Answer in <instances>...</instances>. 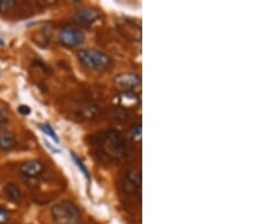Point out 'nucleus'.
Returning a JSON list of instances; mask_svg holds the SVG:
<instances>
[{"mask_svg":"<svg viewBox=\"0 0 254 224\" xmlns=\"http://www.w3.org/2000/svg\"><path fill=\"white\" fill-rule=\"evenodd\" d=\"M51 216L57 224H78L81 221V213L76 204L63 200L51 208Z\"/></svg>","mask_w":254,"mask_h":224,"instance_id":"1","label":"nucleus"},{"mask_svg":"<svg viewBox=\"0 0 254 224\" xmlns=\"http://www.w3.org/2000/svg\"><path fill=\"white\" fill-rule=\"evenodd\" d=\"M78 59L84 67L96 71H105L112 67V60L106 53L95 49H84L78 51Z\"/></svg>","mask_w":254,"mask_h":224,"instance_id":"2","label":"nucleus"},{"mask_svg":"<svg viewBox=\"0 0 254 224\" xmlns=\"http://www.w3.org/2000/svg\"><path fill=\"white\" fill-rule=\"evenodd\" d=\"M103 146L108 155L114 156V158H120L125 151L124 139L120 132L115 130H110L105 134Z\"/></svg>","mask_w":254,"mask_h":224,"instance_id":"3","label":"nucleus"},{"mask_svg":"<svg viewBox=\"0 0 254 224\" xmlns=\"http://www.w3.org/2000/svg\"><path fill=\"white\" fill-rule=\"evenodd\" d=\"M59 41L67 48L80 47L85 42V34L75 27H63L59 33Z\"/></svg>","mask_w":254,"mask_h":224,"instance_id":"4","label":"nucleus"},{"mask_svg":"<svg viewBox=\"0 0 254 224\" xmlns=\"http://www.w3.org/2000/svg\"><path fill=\"white\" fill-rule=\"evenodd\" d=\"M140 77L132 73L121 74L115 78V85L122 92H134L135 88L140 87Z\"/></svg>","mask_w":254,"mask_h":224,"instance_id":"5","label":"nucleus"},{"mask_svg":"<svg viewBox=\"0 0 254 224\" xmlns=\"http://www.w3.org/2000/svg\"><path fill=\"white\" fill-rule=\"evenodd\" d=\"M20 173L29 179H35L44 172V164L41 161H26L20 165Z\"/></svg>","mask_w":254,"mask_h":224,"instance_id":"6","label":"nucleus"},{"mask_svg":"<svg viewBox=\"0 0 254 224\" xmlns=\"http://www.w3.org/2000/svg\"><path fill=\"white\" fill-rule=\"evenodd\" d=\"M98 13L95 9L83 8L79 9L75 15V20L83 26H90L98 20Z\"/></svg>","mask_w":254,"mask_h":224,"instance_id":"7","label":"nucleus"},{"mask_svg":"<svg viewBox=\"0 0 254 224\" xmlns=\"http://www.w3.org/2000/svg\"><path fill=\"white\" fill-rule=\"evenodd\" d=\"M123 185L127 192H140V176L135 172H129L124 178Z\"/></svg>","mask_w":254,"mask_h":224,"instance_id":"8","label":"nucleus"},{"mask_svg":"<svg viewBox=\"0 0 254 224\" xmlns=\"http://www.w3.org/2000/svg\"><path fill=\"white\" fill-rule=\"evenodd\" d=\"M3 192H5V195L7 198L14 204H18L20 203V200L23 199L22 192H20V189L15 185V183L13 182L7 183L5 188H3Z\"/></svg>","mask_w":254,"mask_h":224,"instance_id":"9","label":"nucleus"},{"mask_svg":"<svg viewBox=\"0 0 254 224\" xmlns=\"http://www.w3.org/2000/svg\"><path fill=\"white\" fill-rule=\"evenodd\" d=\"M16 146V138L12 134H3L0 136V149L3 152L12 151Z\"/></svg>","mask_w":254,"mask_h":224,"instance_id":"10","label":"nucleus"},{"mask_svg":"<svg viewBox=\"0 0 254 224\" xmlns=\"http://www.w3.org/2000/svg\"><path fill=\"white\" fill-rule=\"evenodd\" d=\"M120 101L123 105H134L138 98L134 92H122L120 94Z\"/></svg>","mask_w":254,"mask_h":224,"instance_id":"11","label":"nucleus"},{"mask_svg":"<svg viewBox=\"0 0 254 224\" xmlns=\"http://www.w3.org/2000/svg\"><path fill=\"white\" fill-rule=\"evenodd\" d=\"M39 127L41 130H42L44 134L49 136V137L52 139L53 142H56V143H59L60 142V139H59V136L57 135V132L56 130H54L52 126H51L50 124H40L39 125Z\"/></svg>","mask_w":254,"mask_h":224,"instance_id":"12","label":"nucleus"},{"mask_svg":"<svg viewBox=\"0 0 254 224\" xmlns=\"http://www.w3.org/2000/svg\"><path fill=\"white\" fill-rule=\"evenodd\" d=\"M71 159H73V161L76 163V165L78 166V169L80 170V173H83V176H85V178L88 179L90 178V172H88V169L87 166L84 164L83 160H81L80 158H78V156L75 154V153H71Z\"/></svg>","mask_w":254,"mask_h":224,"instance_id":"13","label":"nucleus"},{"mask_svg":"<svg viewBox=\"0 0 254 224\" xmlns=\"http://www.w3.org/2000/svg\"><path fill=\"white\" fill-rule=\"evenodd\" d=\"M131 137L134 138V141H138V142L141 141V126L140 125L135 126V127L132 128Z\"/></svg>","mask_w":254,"mask_h":224,"instance_id":"14","label":"nucleus"},{"mask_svg":"<svg viewBox=\"0 0 254 224\" xmlns=\"http://www.w3.org/2000/svg\"><path fill=\"white\" fill-rule=\"evenodd\" d=\"M14 5H15V2H14L13 0H2V1H0V12H7V10L12 8Z\"/></svg>","mask_w":254,"mask_h":224,"instance_id":"15","label":"nucleus"},{"mask_svg":"<svg viewBox=\"0 0 254 224\" xmlns=\"http://www.w3.org/2000/svg\"><path fill=\"white\" fill-rule=\"evenodd\" d=\"M10 214L7 209L0 207V224H5L9 221Z\"/></svg>","mask_w":254,"mask_h":224,"instance_id":"16","label":"nucleus"},{"mask_svg":"<svg viewBox=\"0 0 254 224\" xmlns=\"http://www.w3.org/2000/svg\"><path fill=\"white\" fill-rule=\"evenodd\" d=\"M18 112L23 115H29L30 113V108L29 107V105L22 104L18 107Z\"/></svg>","mask_w":254,"mask_h":224,"instance_id":"17","label":"nucleus"},{"mask_svg":"<svg viewBox=\"0 0 254 224\" xmlns=\"http://www.w3.org/2000/svg\"><path fill=\"white\" fill-rule=\"evenodd\" d=\"M7 122H8V119H7V115L3 113V112L0 110V127L5 126Z\"/></svg>","mask_w":254,"mask_h":224,"instance_id":"18","label":"nucleus"}]
</instances>
